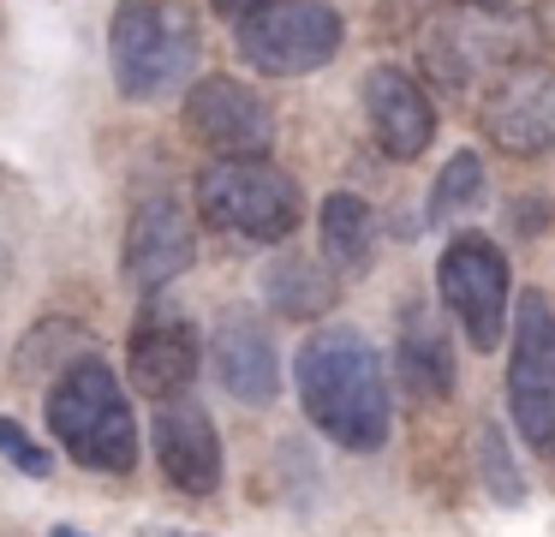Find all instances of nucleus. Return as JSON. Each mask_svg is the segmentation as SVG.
Returning a JSON list of instances; mask_svg holds the SVG:
<instances>
[{
  "mask_svg": "<svg viewBox=\"0 0 555 537\" xmlns=\"http://www.w3.org/2000/svg\"><path fill=\"white\" fill-rule=\"evenodd\" d=\"M42 418H49V436L73 453L85 472H132L138 465V418L126 400L120 376L102 353H78L61 376L42 394Z\"/></svg>",
  "mask_w": 555,
  "mask_h": 537,
  "instance_id": "f03ea898",
  "label": "nucleus"
},
{
  "mask_svg": "<svg viewBox=\"0 0 555 537\" xmlns=\"http://www.w3.org/2000/svg\"><path fill=\"white\" fill-rule=\"evenodd\" d=\"M531 30L555 48V0H538V7H531Z\"/></svg>",
  "mask_w": 555,
  "mask_h": 537,
  "instance_id": "5701e85b",
  "label": "nucleus"
},
{
  "mask_svg": "<svg viewBox=\"0 0 555 537\" xmlns=\"http://www.w3.org/2000/svg\"><path fill=\"white\" fill-rule=\"evenodd\" d=\"M209 365H216L221 388L245 406H269L281 394V353L251 310H228L216 322V334H209Z\"/></svg>",
  "mask_w": 555,
  "mask_h": 537,
  "instance_id": "2eb2a0df",
  "label": "nucleus"
},
{
  "mask_svg": "<svg viewBox=\"0 0 555 537\" xmlns=\"http://www.w3.org/2000/svg\"><path fill=\"white\" fill-rule=\"evenodd\" d=\"M209 7H216L221 18H233V24H240V18H251L257 7H275V0H209Z\"/></svg>",
  "mask_w": 555,
  "mask_h": 537,
  "instance_id": "4be33fe9",
  "label": "nucleus"
},
{
  "mask_svg": "<svg viewBox=\"0 0 555 537\" xmlns=\"http://www.w3.org/2000/svg\"><path fill=\"white\" fill-rule=\"evenodd\" d=\"M472 453H478V477H483V489H490V496L502 501V508H519V501H526V477H519L514 453H507L502 424H478V430H472Z\"/></svg>",
  "mask_w": 555,
  "mask_h": 537,
  "instance_id": "aec40b11",
  "label": "nucleus"
},
{
  "mask_svg": "<svg viewBox=\"0 0 555 537\" xmlns=\"http://www.w3.org/2000/svg\"><path fill=\"white\" fill-rule=\"evenodd\" d=\"M478 197H483V155L454 150L442 162V174L430 179V221H454V215L478 209Z\"/></svg>",
  "mask_w": 555,
  "mask_h": 537,
  "instance_id": "6ab92c4d",
  "label": "nucleus"
},
{
  "mask_svg": "<svg viewBox=\"0 0 555 537\" xmlns=\"http://www.w3.org/2000/svg\"><path fill=\"white\" fill-rule=\"evenodd\" d=\"M507 412L526 448L555 453V305L550 293L514 298V341H507Z\"/></svg>",
  "mask_w": 555,
  "mask_h": 537,
  "instance_id": "6e6552de",
  "label": "nucleus"
},
{
  "mask_svg": "<svg viewBox=\"0 0 555 537\" xmlns=\"http://www.w3.org/2000/svg\"><path fill=\"white\" fill-rule=\"evenodd\" d=\"M0 460L13 465V472H25V477H49L54 472V453L37 448L18 418H0Z\"/></svg>",
  "mask_w": 555,
  "mask_h": 537,
  "instance_id": "412c9836",
  "label": "nucleus"
},
{
  "mask_svg": "<svg viewBox=\"0 0 555 537\" xmlns=\"http://www.w3.org/2000/svg\"><path fill=\"white\" fill-rule=\"evenodd\" d=\"M293 388L299 406L335 448L347 453H376L388 448L395 430V394H388L383 353L371 346V334L352 322H323L299 341L293 358Z\"/></svg>",
  "mask_w": 555,
  "mask_h": 537,
  "instance_id": "f257e3e1",
  "label": "nucleus"
},
{
  "mask_svg": "<svg viewBox=\"0 0 555 537\" xmlns=\"http://www.w3.org/2000/svg\"><path fill=\"white\" fill-rule=\"evenodd\" d=\"M526 42H531V18L507 0H448L424 24L418 54L430 66V78L460 95L514 72L526 60Z\"/></svg>",
  "mask_w": 555,
  "mask_h": 537,
  "instance_id": "20e7f679",
  "label": "nucleus"
},
{
  "mask_svg": "<svg viewBox=\"0 0 555 537\" xmlns=\"http://www.w3.org/2000/svg\"><path fill=\"white\" fill-rule=\"evenodd\" d=\"M126 281L138 293H162L168 281H180L185 269L197 263V227H192V209H180V197H144L126 221Z\"/></svg>",
  "mask_w": 555,
  "mask_h": 537,
  "instance_id": "f8f14e48",
  "label": "nucleus"
},
{
  "mask_svg": "<svg viewBox=\"0 0 555 537\" xmlns=\"http://www.w3.org/2000/svg\"><path fill=\"white\" fill-rule=\"evenodd\" d=\"M340 42H347V24L328 0H275L233 24L240 60L263 78H311L340 54Z\"/></svg>",
  "mask_w": 555,
  "mask_h": 537,
  "instance_id": "0eeeda50",
  "label": "nucleus"
},
{
  "mask_svg": "<svg viewBox=\"0 0 555 537\" xmlns=\"http://www.w3.org/2000/svg\"><path fill=\"white\" fill-rule=\"evenodd\" d=\"M197 365H204V341H197V322L180 317L173 305H144V317L126 334V376L144 400H180L192 394Z\"/></svg>",
  "mask_w": 555,
  "mask_h": 537,
  "instance_id": "9b49d317",
  "label": "nucleus"
},
{
  "mask_svg": "<svg viewBox=\"0 0 555 537\" xmlns=\"http://www.w3.org/2000/svg\"><path fill=\"white\" fill-rule=\"evenodd\" d=\"M185 131H192L204 150L228 155H269L275 150V114L251 84L228 78V72H204V78L185 90Z\"/></svg>",
  "mask_w": 555,
  "mask_h": 537,
  "instance_id": "9d476101",
  "label": "nucleus"
},
{
  "mask_svg": "<svg viewBox=\"0 0 555 537\" xmlns=\"http://www.w3.org/2000/svg\"><path fill=\"white\" fill-rule=\"evenodd\" d=\"M317 233H323V257L335 274H364L376 257V209L359 191H328L317 209Z\"/></svg>",
  "mask_w": 555,
  "mask_h": 537,
  "instance_id": "f3484780",
  "label": "nucleus"
},
{
  "mask_svg": "<svg viewBox=\"0 0 555 537\" xmlns=\"http://www.w3.org/2000/svg\"><path fill=\"white\" fill-rule=\"evenodd\" d=\"M395 376L412 400H442V394L454 388V353H448V334H442V322L430 317L424 298H406V310H400Z\"/></svg>",
  "mask_w": 555,
  "mask_h": 537,
  "instance_id": "dca6fc26",
  "label": "nucleus"
},
{
  "mask_svg": "<svg viewBox=\"0 0 555 537\" xmlns=\"http://www.w3.org/2000/svg\"><path fill=\"white\" fill-rule=\"evenodd\" d=\"M263 298L293 322H317V317L335 310L340 274L328 269V263H317V257H275L263 269Z\"/></svg>",
  "mask_w": 555,
  "mask_h": 537,
  "instance_id": "a211bd4d",
  "label": "nucleus"
},
{
  "mask_svg": "<svg viewBox=\"0 0 555 537\" xmlns=\"http://www.w3.org/2000/svg\"><path fill=\"white\" fill-rule=\"evenodd\" d=\"M478 131L502 155H555V66L519 60L483 90Z\"/></svg>",
  "mask_w": 555,
  "mask_h": 537,
  "instance_id": "1a4fd4ad",
  "label": "nucleus"
},
{
  "mask_svg": "<svg viewBox=\"0 0 555 537\" xmlns=\"http://www.w3.org/2000/svg\"><path fill=\"white\" fill-rule=\"evenodd\" d=\"M204 30L185 0H120L108 18V66L126 102H162L192 84Z\"/></svg>",
  "mask_w": 555,
  "mask_h": 537,
  "instance_id": "7ed1b4c3",
  "label": "nucleus"
},
{
  "mask_svg": "<svg viewBox=\"0 0 555 537\" xmlns=\"http://www.w3.org/2000/svg\"><path fill=\"white\" fill-rule=\"evenodd\" d=\"M49 537H90V532H73V525H54Z\"/></svg>",
  "mask_w": 555,
  "mask_h": 537,
  "instance_id": "b1692460",
  "label": "nucleus"
},
{
  "mask_svg": "<svg viewBox=\"0 0 555 537\" xmlns=\"http://www.w3.org/2000/svg\"><path fill=\"white\" fill-rule=\"evenodd\" d=\"M436 298L460 322L472 353H495L507 322H514V269H507V251L490 233H478V227L454 233L442 245V257H436Z\"/></svg>",
  "mask_w": 555,
  "mask_h": 537,
  "instance_id": "423d86ee",
  "label": "nucleus"
},
{
  "mask_svg": "<svg viewBox=\"0 0 555 537\" xmlns=\"http://www.w3.org/2000/svg\"><path fill=\"white\" fill-rule=\"evenodd\" d=\"M156 465L180 496H216L221 489V430L216 418L204 412V400L180 394V400L156 406Z\"/></svg>",
  "mask_w": 555,
  "mask_h": 537,
  "instance_id": "ddd939ff",
  "label": "nucleus"
},
{
  "mask_svg": "<svg viewBox=\"0 0 555 537\" xmlns=\"http://www.w3.org/2000/svg\"><path fill=\"white\" fill-rule=\"evenodd\" d=\"M364 119L388 162H418L436 143V102L406 66H371L364 72Z\"/></svg>",
  "mask_w": 555,
  "mask_h": 537,
  "instance_id": "4468645a",
  "label": "nucleus"
},
{
  "mask_svg": "<svg viewBox=\"0 0 555 537\" xmlns=\"http://www.w3.org/2000/svg\"><path fill=\"white\" fill-rule=\"evenodd\" d=\"M197 215L251 245H281L305 215V191L269 155H228L197 174Z\"/></svg>",
  "mask_w": 555,
  "mask_h": 537,
  "instance_id": "39448f33",
  "label": "nucleus"
}]
</instances>
